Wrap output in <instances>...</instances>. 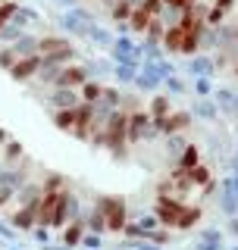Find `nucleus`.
Returning <instances> with one entry per match:
<instances>
[{"label": "nucleus", "mask_w": 238, "mask_h": 250, "mask_svg": "<svg viewBox=\"0 0 238 250\" xmlns=\"http://www.w3.org/2000/svg\"><path fill=\"white\" fill-rule=\"evenodd\" d=\"M57 25L66 31V35L72 38H88L91 25H97V16H94V10H88V6H72V10H63L57 16Z\"/></svg>", "instance_id": "nucleus-1"}, {"label": "nucleus", "mask_w": 238, "mask_h": 250, "mask_svg": "<svg viewBox=\"0 0 238 250\" xmlns=\"http://www.w3.org/2000/svg\"><path fill=\"white\" fill-rule=\"evenodd\" d=\"M38 53L50 62H60V66H66V62H72L78 57V50L63 35H38Z\"/></svg>", "instance_id": "nucleus-2"}, {"label": "nucleus", "mask_w": 238, "mask_h": 250, "mask_svg": "<svg viewBox=\"0 0 238 250\" xmlns=\"http://www.w3.org/2000/svg\"><path fill=\"white\" fill-rule=\"evenodd\" d=\"M94 207L104 213L107 219V231H122V225L129 222V207H125V200L122 197H97L94 200Z\"/></svg>", "instance_id": "nucleus-3"}, {"label": "nucleus", "mask_w": 238, "mask_h": 250, "mask_svg": "<svg viewBox=\"0 0 238 250\" xmlns=\"http://www.w3.org/2000/svg\"><path fill=\"white\" fill-rule=\"evenodd\" d=\"M182 203L179 197H166V194H160L157 197V207H154V216L160 219V225H166V229H176V219H179V213H182Z\"/></svg>", "instance_id": "nucleus-4"}, {"label": "nucleus", "mask_w": 238, "mask_h": 250, "mask_svg": "<svg viewBox=\"0 0 238 250\" xmlns=\"http://www.w3.org/2000/svg\"><path fill=\"white\" fill-rule=\"evenodd\" d=\"M147 125H150V113H147V109H132L129 122H125V138H129V144H144Z\"/></svg>", "instance_id": "nucleus-5"}, {"label": "nucleus", "mask_w": 238, "mask_h": 250, "mask_svg": "<svg viewBox=\"0 0 238 250\" xmlns=\"http://www.w3.org/2000/svg\"><path fill=\"white\" fill-rule=\"evenodd\" d=\"M38 66H41V53H31V57H22L10 66V78L13 82H31L38 75Z\"/></svg>", "instance_id": "nucleus-6"}, {"label": "nucleus", "mask_w": 238, "mask_h": 250, "mask_svg": "<svg viewBox=\"0 0 238 250\" xmlns=\"http://www.w3.org/2000/svg\"><path fill=\"white\" fill-rule=\"evenodd\" d=\"M88 78H91V75H88V69H85V66H69V62H66V66L60 69L53 88H82Z\"/></svg>", "instance_id": "nucleus-7"}, {"label": "nucleus", "mask_w": 238, "mask_h": 250, "mask_svg": "<svg viewBox=\"0 0 238 250\" xmlns=\"http://www.w3.org/2000/svg\"><path fill=\"white\" fill-rule=\"evenodd\" d=\"M78 104H82L78 88H50V94H47V106L50 109H72Z\"/></svg>", "instance_id": "nucleus-8"}, {"label": "nucleus", "mask_w": 238, "mask_h": 250, "mask_svg": "<svg viewBox=\"0 0 238 250\" xmlns=\"http://www.w3.org/2000/svg\"><path fill=\"white\" fill-rule=\"evenodd\" d=\"M10 225L16 231H31L38 225V203H25V207H19L10 216Z\"/></svg>", "instance_id": "nucleus-9"}, {"label": "nucleus", "mask_w": 238, "mask_h": 250, "mask_svg": "<svg viewBox=\"0 0 238 250\" xmlns=\"http://www.w3.org/2000/svg\"><path fill=\"white\" fill-rule=\"evenodd\" d=\"M219 209H223L226 216H238V191L232 188V182H229V175L219 178Z\"/></svg>", "instance_id": "nucleus-10"}, {"label": "nucleus", "mask_w": 238, "mask_h": 250, "mask_svg": "<svg viewBox=\"0 0 238 250\" xmlns=\"http://www.w3.org/2000/svg\"><path fill=\"white\" fill-rule=\"evenodd\" d=\"M188 113H191V119H201V122H216L219 116H223L213 97H197L194 104H191V109H188Z\"/></svg>", "instance_id": "nucleus-11"}, {"label": "nucleus", "mask_w": 238, "mask_h": 250, "mask_svg": "<svg viewBox=\"0 0 238 250\" xmlns=\"http://www.w3.org/2000/svg\"><path fill=\"white\" fill-rule=\"evenodd\" d=\"M25 182H28V163H25L22 169H16V166H0V188L19 191Z\"/></svg>", "instance_id": "nucleus-12"}, {"label": "nucleus", "mask_w": 238, "mask_h": 250, "mask_svg": "<svg viewBox=\"0 0 238 250\" xmlns=\"http://www.w3.org/2000/svg\"><path fill=\"white\" fill-rule=\"evenodd\" d=\"M210 97L216 100L219 113H226V116H235V119H238V91H232V88H213V94H210Z\"/></svg>", "instance_id": "nucleus-13"}, {"label": "nucleus", "mask_w": 238, "mask_h": 250, "mask_svg": "<svg viewBox=\"0 0 238 250\" xmlns=\"http://www.w3.org/2000/svg\"><path fill=\"white\" fill-rule=\"evenodd\" d=\"M188 75H210L213 78V72H216V62H213V57H207V53H191L188 57Z\"/></svg>", "instance_id": "nucleus-14"}, {"label": "nucleus", "mask_w": 238, "mask_h": 250, "mask_svg": "<svg viewBox=\"0 0 238 250\" xmlns=\"http://www.w3.org/2000/svg\"><path fill=\"white\" fill-rule=\"evenodd\" d=\"M10 22H13V25H19L22 31H28V25L41 22V13H38L31 3H19V6H16V13L10 16Z\"/></svg>", "instance_id": "nucleus-15"}, {"label": "nucleus", "mask_w": 238, "mask_h": 250, "mask_svg": "<svg viewBox=\"0 0 238 250\" xmlns=\"http://www.w3.org/2000/svg\"><path fill=\"white\" fill-rule=\"evenodd\" d=\"M13 47V53H16V60H22V57H31V53H38V35H31V31H22L16 41H10Z\"/></svg>", "instance_id": "nucleus-16"}, {"label": "nucleus", "mask_w": 238, "mask_h": 250, "mask_svg": "<svg viewBox=\"0 0 238 250\" xmlns=\"http://www.w3.org/2000/svg\"><path fill=\"white\" fill-rule=\"evenodd\" d=\"M223 229H204L194 241V250H223Z\"/></svg>", "instance_id": "nucleus-17"}, {"label": "nucleus", "mask_w": 238, "mask_h": 250, "mask_svg": "<svg viewBox=\"0 0 238 250\" xmlns=\"http://www.w3.org/2000/svg\"><path fill=\"white\" fill-rule=\"evenodd\" d=\"M41 194H44V188L41 185H35V182H25L19 188V191H16V203H19V207H25V203H38L41 200Z\"/></svg>", "instance_id": "nucleus-18"}, {"label": "nucleus", "mask_w": 238, "mask_h": 250, "mask_svg": "<svg viewBox=\"0 0 238 250\" xmlns=\"http://www.w3.org/2000/svg\"><path fill=\"white\" fill-rule=\"evenodd\" d=\"M182 38H185V28H182V25H169V28L163 31V41H160L163 50H166V53H179Z\"/></svg>", "instance_id": "nucleus-19"}, {"label": "nucleus", "mask_w": 238, "mask_h": 250, "mask_svg": "<svg viewBox=\"0 0 238 250\" xmlns=\"http://www.w3.org/2000/svg\"><path fill=\"white\" fill-rule=\"evenodd\" d=\"M82 234H85V222H82V219H72V222L63 225V244L72 250L78 241H82Z\"/></svg>", "instance_id": "nucleus-20"}, {"label": "nucleus", "mask_w": 238, "mask_h": 250, "mask_svg": "<svg viewBox=\"0 0 238 250\" xmlns=\"http://www.w3.org/2000/svg\"><path fill=\"white\" fill-rule=\"evenodd\" d=\"M0 150H3V163H0V166H16V163L25 156V147H22V141H13V138L6 141Z\"/></svg>", "instance_id": "nucleus-21"}, {"label": "nucleus", "mask_w": 238, "mask_h": 250, "mask_svg": "<svg viewBox=\"0 0 238 250\" xmlns=\"http://www.w3.org/2000/svg\"><path fill=\"white\" fill-rule=\"evenodd\" d=\"M185 135H182V131H176V135H166V144H163V153H166V160H172L176 163L179 160V153L185 150Z\"/></svg>", "instance_id": "nucleus-22"}, {"label": "nucleus", "mask_w": 238, "mask_h": 250, "mask_svg": "<svg viewBox=\"0 0 238 250\" xmlns=\"http://www.w3.org/2000/svg\"><path fill=\"white\" fill-rule=\"evenodd\" d=\"M60 62H50V60H44L41 57V66H38V82H41V84H50V88H53V82H57V75H60Z\"/></svg>", "instance_id": "nucleus-23"}, {"label": "nucleus", "mask_w": 238, "mask_h": 250, "mask_svg": "<svg viewBox=\"0 0 238 250\" xmlns=\"http://www.w3.org/2000/svg\"><path fill=\"white\" fill-rule=\"evenodd\" d=\"M82 222H85V231H94V234H104L107 231V219H104V213H100L97 207H94L91 213H85Z\"/></svg>", "instance_id": "nucleus-24"}, {"label": "nucleus", "mask_w": 238, "mask_h": 250, "mask_svg": "<svg viewBox=\"0 0 238 250\" xmlns=\"http://www.w3.org/2000/svg\"><path fill=\"white\" fill-rule=\"evenodd\" d=\"M147 113H150V119H163V116H169V113H172V104H169V94H157V97L150 100Z\"/></svg>", "instance_id": "nucleus-25"}, {"label": "nucleus", "mask_w": 238, "mask_h": 250, "mask_svg": "<svg viewBox=\"0 0 238 250\" xmlns=\"http://www.w3.org/2000/svg\"><path fill=\"white\" fill-rule=\"evenodd\" d=\"M201 163V150H197L194 144H185V150L179 153V160H176V169H182V172H188L191 166H197Z\"/></svg>", "instance_id": "nucleus-26"}, {"label": "nucleus", "mask_w": 238, "mask_h": 250, "mask_svg": "<svg viewBox=\"0 0 238 250\" xmlns=\"http://www.w3.org/2000/svg\"><path fill=\"white\" fill-rule=\"evenodd\" d=\"M82 66L88 69V75H91V78L113 75V60H104V57H97V60H88V62H82Z\"/></svg>", "instance_id": "nucleus-27"}, {"label": "nucleus", "mask_w": 238, "mask_h": 250, "mask_svg": "<svg viewBox=\"0 0 238 250\" xmlns=\"http://www.w3.org/2000/svg\"><path fill=\"white\" fill-rule=\"evenodd\" d=\"M85 41L94 44V47H110V44H113V31L104 28V25H91V31H88Z\"/></svg>", "instance_id": "nucleus-28"}, {"label": "nucleus", "mask_w": 238, "mask_h": 250, "mask_svg": "<svg viewBox=\"0 0 238 250\" xmlns=\"http://www.w3.org/2000/svg\"><path fill=\"white\" fill-rule=\"evenodd\" d=\"M53 125H57L60 131H69V135H72V128H75V106L72 109H53Z\"/></svg>", "instance_id": "nucleus-29"}, {"label": "nucleus", "mask_w": 238, "mask_h": 250, "mask_svg": "<svg viewBox=\"0 0 238 250\" xmlns=\"http://www.w3.org/2000/svg\"><path fill=\"white\" fill-rule=\"evenodd\" d=\"M113 53H135V57H138V44H135L129 35H113V44H110V57H113Z\"/></svg>", "instance_id": "nucleus-30"}, {"label": "nucleus", "mask_w": 238, "mask_h": 250, "mask_svg": "<svg viewBox=\"0 0 238 250\" xmlns=\"http://www.w3.org/2000/svg\"><path fill=\"white\" fill-rule=\"evenodd\" d=\"M197 219H201V207H182V213H179V219H176V229L185 231V229H191Z\"/></svg>", "instance_id": "nucleus-31"}, {"label": "nucleus", "mask_w": 238, "mask_h": 250, "mask_svg": "<svg viewBox=\"0 0 238 250\" xmlns=\"http://www.w3.org/2000/svg\"><path fill=\"white\" fill-rule=\"evenodd\" d=\"M135 75H138V66H129V62H113V78L119 84H132Z\"/></svg>", "instance_id": "nucleus-32"}, {"label": "nucleus", "mask_w": 238, "mask_h": 250, "mask_svg": "<svg viewBox=\"0 0 238 250\" xmlns=\"http://www.w3.org/2000/svg\"><path fill=\"white\" fill-rule=\"evenodd\" d=\"M163 44L157 41H138V57L141 60H163Z\"/></svg>", "instance_id": "nucleus-33"}, {"label": "nucleus", "mask_w": 238, "mask_h": 250, "mask_svg": "<svg viewBox=\"0 0 238 250\" xmlns=\"http://www.w3.org/2000/svg\"><path fill=\"white\" fill-rule=\"evenodd\" d=\"M100 91H104V84H100V82H94V78H88V82H85L82 88H78V97H82L85 104H94V100L100 97Z\"/></svg>", "instance_id": "nucleus-34"}, {"label": "nucleus", "mask_w": 238, "mask_h": 250, "mask_svg": "<svg viewBox=\"0 0 238 250\" xmlns=\"http://www.w3.org/2000/svg\"><path fill=\"white\" fill-rule=\"evenodd\" d=\"M132 10H135V6L129 3V0H116V3L110 6V19H113V22H129Z\"/></svg>", "instance_id": "nucleus-35"}, {"label": "nucleus", "mask_w": 238, "mask_h": 250, "mask_svg": "<svg viewBox=\"0 0 238 250\" xmlns=\"http://www.w3.org/2000/svg\"><path fill=\"white\" fill-rule=\"evenodd\" d=\"M185 175H188V182H191L194 188H197V185H207V182H210V169H207V166H201V163H197V166H191V169L185 172Z\"/></svg>", "instance_id": "nucleus-36"}, {"label": "nucleus", "mask_w": 238, "mask_h": 250, "mask_svg": "<svg viewBox=\"0 0 238 250\" xmlns=\"http://www.w3.org/2000/svg\"><path fill=\"white\" fill-rule=\"evenodd\" d=\"M163 88H166V94H169V97H179V94L188 91V84L182 82L179 75H169V78H163Z\"/></svg>", "instance_id": "nucleus-37"}, {"label": "nucleus", "mask_w": 238, "mask_h": 250, "mask_svg": "<svg viewBox=\"0 0 238 250\" xmlns=\"http://www.w3.org/2000/svg\"><path fill=\"white\" fill-rule=\"evenodd\" d=\"M163 31H166V25L154 16V19H150V25H147V31H144V41H157V44H160L163 41Z\"/></svg>", "instance_id": "nucleus-38"}, {"label": "nucleus", "mask_w": 238, "mask_h": 250, "mask_svg": "<svg viewBox=\"0 0 238 250\" xmlns=\"http://www.w3.org/2000/svg\"><path fill=\"white\" fill-rule=\"evenodd\" d=\"M194 94L197 97H210L213 94V78L210 75H194Z\"/></svg>", "instance_id": "nucleus-39"}, {"label": "nucleus", "mask_w": 238, "mask_h": 250, "mask_svg": "<svg viewBox=\"0 0 238 250\" xmlns=\"http://www.w3.org/2000/svg\"><path fill=\"white\" fill-rule=\"evenodd\" d=\"M78 244H82L85 250H100V247H104V238H100V234H94V231H85Z\"/></svg>", "instance_id": "nucleus-40"}, {"label": "nucleus", "mask_w": 238, "mask_h": 250, "mask_svg": "<svg viewBox=\"0 0 238 250\" xmlns=\"http://www.w3.org/2000/svg\"><path fill=\"white\" fill-rule=\"evenodd\" d=\"M19 35H22V28L13 25V22H6V25L0 28V44H10V41H16Z\"/></svg>", "instance_id": "nucleus-41"}, {"label": "nucleus", "mask_w": 238, "mask_h": 250, "mask_svg": "<svg viewBox=\"0 0 238 250\" xmlns=\"http://www.w3.org/2000/svg\"><path fill=\"white\" fill-rule=\"evenodd\" d=\"M138 229L144 231V238H147V231H154V229H160V219H157L154 213H147V216H138Z\"/></svg>", "instance_id": "nucleus-42"}, {"label": "nucleus", "mask_w": 238, "mask_h": 250, "mask_svg": "<svg viewBox=\"0 0 238 250\" xmlns=\"http://www.w3.org/2000/svg\"><path fill=\"white\" fill-rule=\"evenodd\" d=\"M16 62V53H13V47L10 44H0V69H6L10 72V66Z\"/></svg>", "instance_id": "nucleus-43"}, {"label": "nucleus", "mask_w": 238, "mask_h": 250, "mask_svg": "<svg viewBox=\"0 0 238 250\" xmlns=\"http://www.w3.org/2000/svg\"><path fill=\"white\" fill-rule=\"evenodd\" d=\"M154 69H157V75H160V78H169V75H176V66H172V62L169 60H154Z\"/></svg>", "instance_id": "nucleus-44"}, {"label": "nucleus", "mask_w": 238, "mask_h": 250, "mask_svg": "<svg viewBox=\"0 0 238 250\" xmlns=\"http://www.w3.org/2000/svg\"><path fill=\"white\" fill-rule=\"evenodd\" d=\"M16 6H19L16 0H3V3H0V28H3L6 22H10V16L16 13Z\"/></svg>", "instance_id": "nucleus-45"}, {"label": "nucleus", "mask_w": 238, "mask_h": 250, "mask_svg": "<svg viewBox=\"0 0 238 250\" xmlns=\"http://www.w3.org/2000/svg\"><path fill=\"white\" fill-rule=\"evenodd\" d=\"M31 234H35V241H41V244H47V241H50V229H47V225H35V229H31Z\"/></svg>", "instance_id": "nucleus-46"}, {"label": "nucleus", "mask_w": 238, "mask_h": 250, "mask_svg": "<svg viewBox=\"0 0 238 250\" xmlns=\"http://www.w3.org/2000/svg\"><path fill=\"white\" fill-rule=\"evenodd\" d=\"M13 238H16V229L6 225V222H0V241H13Z\"/></svg>", "instance_id": "nucleus-47"}, {"label": "nucleus", "mask_w": 238, "mask_h": 250, "mask_svg": "<svg viewBox=\"0 0 238 250\" xmlns=\"http://www.w3.org/2000/svg\"><path fill=\"white\" fill-rule=\"evenodd\" d=\"M13 197H16V191H10V188H0V207H6Z\"/></svg>", "instance_id": "nucleus-48"}, {"label": "nucleus", "mask_w": 238, "mask_h": 250, "mask_svg": "<svg viewBox=\"0 0 238 250\" xmlns=\"http://www.w3.org/2000/svg\"><path fill=\"white\" fill-rule=\"evenodd\" d=\"M116 25V35H129V22H113Z\"/></svg>", "instance_id": "nucleus-49"}, {"label": "nucleus", "mask_w": 238, "mask_h": 250, "mask_svg": "<svg viewBox=\"0 0 238 250\" xmlns=\"http://www.w3.org/2000/svg\"><path fill=\"white\" fill-rule=\"evenodd\" d=\"M57 6H63V10H72V6H78V0H57Z\"/></svg>", "instance_id": "nucleus-50"}, {"label": "nucleus", "mask_w": 238, "mask_h": 250, "mask_svg": "<svg viewBox=\"0 0 238 250\" xmlns=\"http://www.w3.org/2000/svg\"><path fill=\"white\" fill-rule=\"evenodd\" d=\"M229 231L238 234V216H229Z\"/></svg>", "instance_id": "nucleus-51"}, {"label": "nucleus", "mask_w": 238, "mask_h": 250, "mask_svg": "<svg viewBox=\"0 0 238 250\" xmlns=\"http://www.w3.org/2000/svg\"><path fill=\"white\" fill-rule=\"evenodd\" d=\"M41 247H44V250H69L66 244H41Z\"/></svg>", "instance_id": "nucleus-52"}, {"label": "nucleus", "mask_w": 238, "mask_h": 250, "mask_svg": "<svg viewBox=\"0 0 238 250\" xmlns=\"http://www.w3.org/2000/svg\"><path fill=\"white\" fill-rule=\"evenodd\" d=\"M235 166H238V141H235V156L229 160V169H235Z\"/></svg>", "instance_id": "nucleus-53"}, {"label": "nucleus", "mask_w": 238, "mask_h": 250, "mask_svg": "<svg viewBox=\"0 0 238 250\" xmlns=\"http://www.w3.org/2000/svg\"><path fill=\"white\" fill-rule=\"evenodd\" d=\"M6 141H10V135H6V128H0V147H3Z\"/></svg>", "instance_id": "nucleus-54"}, {"label": "nucleus", "mask_w": 238, "mask_h": 250, "mask_svg": "<svg viewBox=\"0 0 238 250\" xmlns=\"http://www.w3.org/2000/svg\"><path fill=\"white\" fill-rule=\"evenodd\" d=\"M28 3H41V0H28Z\"/></svg>", "instance_id": "nucleus-55"}, {"label": "nucleus", "mask_w": 238, "mask_h": 250, "mask_svg": "<svg viewBox=\"0 0 238 250\" xmlns=\"http://www.w3.org/2000/svg\"><path fill=\"white\" fill-rule=\"evenodd\" d=\"M229 250H238V244H235V247H229Z\"/></svg>", "instance_id": "nucleus-56"}, {"label": "nucleus", "mask_w": 238, "mask_h": 250, "mask_svg": "<svg viewBox=\"0 0 238 250\" xmlns=\"http://www.w3.org/2000/svg\"><path fill=\"white\" fill-rule=\"evenodd\" d=\"M10 250H22V247H10Z\"/></svg>", "instance_id": "nucleus-57"}, {"label": "nucleus", "mask_w": 238, "mask_h": 250, "mask_svg": "<svg viewBox=\"0 0 238 250\" xmlns=\"http://www.w3.org/2000/svg\"><path fill=\"white\" fill-rule=\"evenodd\" d=\"M0 3H3V0H0Z\"/></svg>", "instance_id": "nucleus-58"}]
</instances>
